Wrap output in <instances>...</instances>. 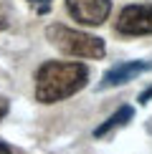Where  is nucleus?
<instances>
[{
	"instance_id": "11",
	"label": "nucleus",
	"mask_w": 152,
	"mask_h": 154,
	"mask_svg": "<svg viewBox=\"0 0 152 154\" xmlns=\"http://www.w3.org/2000/svg\"><path fill=\"white\" fill-rule=\"evenodd\" d=\"M0 154H13V152H10V146L5 144V142H0Z\"/></svg>"
},
{
	"instance_id": "1",
	"label": "nucleus",
	"mask_w": 152,
	"mask_h": 154,
	"mask_svg": "<svg viewBox=\"0 0 152 154\" xmlns=\"http://www.w3.org/2000/svg\"><path fill=\"white\" fill-rule=\"evenodd\" d=\"M89 81V68L84 63L48 61L36 71V99L41 104H59L79 94Z\"/></svg>"
},
{
	"instance_id": "6",
	"label": "nucleus",
	"mask_w": 152,
	"mask_h": 154,
	"mask_svg": "<svg viewBox=\"0 0 152 154\" xmlns=\"http://www.w3.org/2000/svg\"><path fill=\"white\" fill-rule=\"evenodd\" d=\"M132 116H135V109H132V106H122V109H117V111H114L112 116L104 121V124H99L97 129H94V137H106V134L114 131L117 126H124Z\"/></svg>"
},
{
	"instance_id": "9",
	"label": "nucleus",
	"mask_w": 152,
	"mask_h": 154,
	"mask_svg": "<svg viewBox=\"0 0 152 154\" xmlns=\"http://www.w3.org/2000/svg\"><path fill=\"white\" fill-rule=\"evenodd\" d=\"M150 99H152V86H150V88H144V91L139 94V104H147Z\"/></svg>"
},
{
	"instance_id": "5",
	"label": "nucleus",
	"mask_w": 152,
	"mask_h": 154,
	"mask_svg": "<svg viewBox=\"0 0 152 154\" xmlns=\"http://www.w3.org/2000/svg\"><path fill=\"white\" fill-rule=\"evenodd\" d=\"M152 71V63L150 61H127V63H119V66L109 68L101 79L99 88H114V86H122V83L137 79L139 73H147Z\"/></svg>"
},
{
	"instance_id": "3",
	"label": "nucleus",
	"mask_w": 152,
	"mask_h": 154,
	"mask_svg": "<svg viewBox=\"0 0 152 154\" xmlns=\"http://www.w3.org/2000/svg\"><path fill=\"white\" fill-rule=\"evenodd\" d=\"M117 33L152 35V5H127L117 18Z\"/></svg>"
},
{
	"instance_id": "10",
	"label": "nucleus",
	"mask_w": 152,
	"mask_h": 154,
	"mask_svg": "<svg viewBox=\"0 0 152 154\" xmlns=\"http://www.w3.org/2000/svg\"><path fill=\"white\" fill-rule=\"evenodd\" d=\"M5 28H8V15H5L3 5H0V30H5Z\"/></svg>"
},
{
	"instance_id": "2",
	"label": "nucleus",
	"mask_w": 152,
	"mask_h": 154,
	"mask_svg": "<svg viewBox=\"0 0 152 154\" xmlns=\"http://www.w3.org/2000/svg\"><path fill=\"white\" fill-rule=\"evenodd\" d=\"M46 38L53 48H59L66 56H76V58H104L106 53V46L101 38L89 35L76 28H66V25H48Z\"/></svg>"
},
{
	"instance_id": "8",
	"label": "nucleus",
	"mask_w": 152,
	"mask_h": 154,
	"mask_svg": "<svg viewBox=\"0 0 152 154\" xmlns=\"http://www.w3.org/2000/svg\"><path fill=\"white\" fill-rule=\"evenodd\" d=\"M8 109H10V101L5 99V96H0V121H3V116L8 114Z\"/></svg>"
},
{
	"instance_id": "7",
	"label": "nucleus",
	"mask_w": 152,
	"mask_h": 154,
	"mask_svg": "<svg viewBox=\"0 0 152 154\" xmlns=\"http://www.w3.org/2000/svg\"><path fill=\"white\" fill-rule=\"evenodd\" d=\"M25 3H28L38 15H46V13L51 10V0H25Z\"/></svg>"
},
{
	"instance_id": "4",
	"label": "nucleus",
	"mask_w": 152,
	"mask_h": 154,
	"mask_svg": "<svg viewBox=\"0 0 152 154\" xmlns=\"http://www.w3.org/2000/svg\"><path fill=\"white\" fill-rule=\"evenodd\" d=\"M66 10L81 25H101L112 13V0H66Z\"/></svg>"
}]
</instances>
